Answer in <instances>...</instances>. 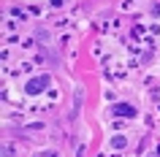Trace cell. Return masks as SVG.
I'll use <instances>...</instances> for the list:
<instances>
[{
  "label": "cell",
  "mask_w": 160,
  "mask_h": 157,
  "mask_svg": "<svg viewBox=\"0 0 160 157\" xmlns=\"http://www.w3.org/2000/svg\"><path fill=\"white\" fill-rule=\"evenodd\" d=\"M114 114H119V116H136V108L133 106H114Z\"/></svg>",
  "instance_id": "cell-2"
},
{
  "label": "cell",
  "mask_w": 160,
  "mask_h": 157,
  "mask_svg": "<svg viewBox=\"0 0 160 157\" xmlns=\"http://www.w3.org/2000/svg\"><path fill=\"white\" fill-rule=\"evenodd\" d=\"M152 11H155V17H160V6H155V8H152Z\"/></svg>",
  "instance_id": "cell-4"
},
{
  "label": "cell",
  "mask_w": 160,
  "mask_h": 157,
  "mask_svg": "<svg viewBox=\"0 0 160 157\" xmlns=\"http://www.w3.org/2000/svg\"><path fill=\"white\" fill-rule=\"evenodd\" d=\"M49 87V76H35V79H30V81L25 84L27 95H35V92H43Z\"/></svg>",
  "instance_id": "cell-1"
},
{
  "label": "cell",
  "mask_w": 160,
  "mask_h": 157,
  "mask_svg": "<svg viewBox=\"0 0 160 157\" xmlns=\"http://www.w3.org/2000/svg\"><path fill=\"white\" fill-rule=\"evenodd\" d=\"M125 144H128V141L122 138V135H114V138H111V146H114V149H122Z\"/></svg>",
  "instance_id": "cell-3"
}]
</instances>
